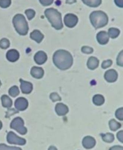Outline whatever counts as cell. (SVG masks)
<instances>
[{
  "mask_svg": "<svg viewBox=\"0 0 123 150\" xmlns=\"http://www.w3.org/2000/svg\"><path fill=\"white\" fill-rule=\"evenodd\" d=\"M53 61L55 66L62 70L69 69L73 63L72 55L68 51L64 50L56 51L54 54Z\"/></svg>",
  "mask_w": 123,
  "mask_h": 150,
  "instance_id": "1",
  "label": "cell"
},
{
  "mask_svg": "<svg viewBox=\"0 0 123 150\" xmlns=\"http://www.w3.org/2000/svg\"><path fill=\"white\" fill-rule=\"evenodd\" d=\"M45 14L52 26L56 30H60L63 27L62 23V15L57 9L53 8H48Z\"/></svg>",
  "mask_w": 123,
  "mask_h": 150,
  "instance_id": "2",
  "label": "cell"
},
{
  "mask_svg": "<svg viewBox=\"0 0 123 150\" xmlns=\"http://www.w3.org/2000/svg\"><path fill=\"white\" fill-rule=\"evenodd\" d=\"M90 19L92 25L96 29L104 27L108 23L107 15L102 11L92 12L90 15Z\"/></svg>",
  "mask_w": 123,
  "mask_h": 150,
  "instance_id": "3",
  "label": "cell"
},
{
  "mask_svg": "<svg viewBox=\"0 0 123 150\" xmlns=\"http://www.w3.org/2000/svg\"><path fill=\"white\" fill-rule=\"evenodd\" d=\"M12 22L15 29L18 34L22 36L27 34L29 27L25 18L23 15L17 14L13 18Z\"/></svg>",
  "mask_w": 123,
  "mask_h": 150,
  "instance_id": "4",
  "label": "cell"
},
{
  "mask_svg": "<svg viewBox=\"0 0 123 150\" xmlns=\"http://www.w3.org/2000/svg\"><path fill=\"white\" fill-rule=\"evenodd\" d=\"M23 125V121L22 118L17 117L11 122L10 127L11 129L16 130L21 134H25L26 133L27 129L24 127Z\"/></svg>",
  "mask_w": 123,
  "mask_h": 150,
  "instance_id": "5",
  "label": "cell"
},
{
  "mask_svg": "<svg viewBox=\"0 0 123 150\" xmlns=\"http://www.w3.org/2000/svg\"><path fill=\"white\" fill-rule=\"evenodd\" d=\"M65 24L69 28H73L76 26L78 22L77 17L74 14L69 13L66 14L64 18Z\"/></svg>",
  "mask_w": 123,
  "mask_h": 150,
  "instance_id": "6",
  "label": "cell"
},
{
  "mask_svg": "<svg viewBox=\"0 0 123 150\" xmlns=\"http://www.w3.org/2000/svg\"><path fill=\"white\" fill-rule=\"evenodd\" d=\"M7 141L11 144L24 145L25 144V140L23 138H20L14 134L13 132H10L7 135Z\"/></svg>",
  "mask_w": 123,
  "mask_h": 150,
  "instance_id": "7",
  "label": "cell"
},
{
  "mask_svg": "<svg viewBox=\"0 0 123 150\" xmlns=\"http://www.w3.org/2000/svg\"><path fill=\"white\" fill-rule=\"evenodd\" d=\"M15 106L16 108L18 111H24L28 107V102L26 99L21 97L16 100Z\"/></svg>",
  "mask_w": 123,
  "mask_h": 150,
  "instance_id": "8",
  "label": "cell"
},
{
  "mask_svg": "<svg viewBox=\"0 0 123 150\" xmlns=\"http://www.w3.org/2000/svg\"><path fill=\"white\" fill-rule=\"evenodd\" d=\"M104 78L109 83H114L117 80L118 74L114 69H109L105 73Z\"/></svg>",
  "mask_w": 123,
  "mask_h": 150,
  "instance_id": "9",
  "label": "cell"
},
{
  "mask_svg": "<svg viewBox=\"0 0 123 150\" xmlns=\"http://www.w3.org/2000/svg\"><path fill=\"white\" fill-rule=\"evenodd\" d=\"M48 57L46 54L43 51L38 52L34 55V60L38 65L44 64L47 60Z\"/></svg>",
  "mask_w": 123,
  "mask_h": 150,
  "instance_id": "10",
  "label": "cell"
},
{
  "mask_svg": "<svg viewBox=\"0 0 123 150\" xmlns=\"http://www.w3.org/2000/svg\"><path fill=\"white\" fill-rule=\"evenodd\" d=\"M19 80L21 83L20 88L23 93L25 94H29L31 93L33 91V88L32 84L30 82L24 81L21 79Z\"/></svg>",
  "mask_w": 123,
  "mask_h": 150,
  "instance_id": "11",
  "label": "cell"
},
{
  "mask_svg": "<svg viewBox=\"0 0 123 150\" xmlns=\"http://www.w3.org/2000/svg\"><path fill=\"white\" fill-rule=\"evenodd\" d=\"M97 41L99 44L102 45H105L107 44L109 40L108 34L106 31L100 32L96 36Z\"/></svg>",
  "mask_w": 123,
  "mask_h": 150,
  "instance_id": "12",
  "label": "cell"
},
{
  "mask_svg": "<svg viewBox=\"0 0 123 150\" xmlns=\"http://www.w3.org/2000/svg\"><path fill=\"white\" fill-rule=\"evenodd\" d=\"M6 58L11 62H15L19 59V54L17 50L11 49L7 52Z\"/></svg>",
  "mask_w": 123,
  "mask_h": 150,
  "instance_id": "13",
  "label": "cell"
},
{
  "mask_svg": "<svg viewBox=\"0 0 123 150\" xmlns=\"http://www.w3.org/2000/svg\"><path fill=\"white\" fill-rule=\"evenodd\" d=\"M31 74L35 78L39 79L42 78L44 75V71L42 68L34 67L31 69Z\"/></svg>",
  "mask_w": 123,
  "mask_h": 150,
  "instance_id": "14",
  "label": "cell"
},
{
  "mask_svg": "<svg viewBox=\"0 0 123 150\" xmlns=\"http://www.w3.org/2000/svg\"><path fill=\"white\" fill-rule=\"evenodd\" d=\"M55 110L57 114L59 115H65L69 112L68 107L66 105L61 103L56 104Z\"/></svg>",
  "mask_w": 123,
  "mask_h": 150,
  "instance_id": "15",
  "label": "cell"
},
{
  "mask_svg": "<svg viewBox=\"0 0 123 150\" xmlns=\"http://www.w3.org/2000/svg\"><path fill=\"white\" fill-rule=\"evenodd\" d=\"M30 37L37 43H40L44 39V36L38 30H34L30 34Z\"/></svg>",
  "mask_w": 123,
  "mask_h": 150,
  "instance_id": "16",
  "label": "cell"
},
{
  "mask_svg": "<svg viewBox=\"0 0 123 150\" xmlns=\"http://www.w3.org/2000/svg\"><path fill=\"white\" fill-rule=\"evenodd\" d=\"M99 60L95 57H90L87 61V67L91 70L95 69L99 67Z\"/></svg>",
  "mask_w": 123,
  "mask_h": 150,
  "instance_id": "17",
  "label": "cell"
},
{
  "mask_svg": "<svg viewBox=\"0 0 123 150\" xmlns=\"http://www.w3.org/2000/svg\"><path fill=\"white\" fill-rule=\"evenodd\" d=\"M2 105L3 106L6 108L11 107L12 105V101L11 99L6 95H4L1 98Z\"/></svg>",
  "mask_w": 123,
  "mask_h": 150,
  "instance_id": "18",
  "label": "cell"
},
{
  "mask_svg": "<svg viewBox=\"0 0 123 150\" xmlns=\"http://www.w3.org/2000/svg\"><path fill=\"white\" fill-rule=\"evenodd\" d=\"M82 1L86 5L92 8L99 7L102 3V0H82Z\"/></svg>",
  "mask_w": 123,
  "mask_h": 150,
  "instance_id": "19",
  "label": "cell"
},
{
  "mask_svg": "<svg viewBox=\"0 0 123 150\" xmlns=\"http://www.w3.org/2000/svg\"><path fill=\"white\" fill-rule=\"evenodd\" d=\"M104 102L105 98L102 95L100 94H96L93 98V102L96 105H102L104 104Z\"/></svg>",
  "mask_w": 123,
  "mask_h": 150,
  "instance_id": "20",
  "label": "cell"
},
{
  "mask_svg": "<svg viewBox=\"0 0 123 150\" xmlns=\"http://www.w3.org/2000/svg\"><path fill=\"white\" fill-rule=\"evenodd\" d=\"M120 33V30L115 28H109L108 30L109 37L112 39H115L118 37Z\"/></svg>",
  "mask_w": 123,
  "mask_h": 150,
  "instance_id": "21",
  "label": "cell"
},
{
  "mask_svg": "<svg viewBox=\"0 0 123 150\" xmlns=\"http://www.w3.org/2000/svg\"><path fill=\"white\" fill-rule=\"evenodd\" d=\"M9 95L12 97H16L19 94V90L18 87L16 86L11 87L9 91Z\"/></svg>",
  "mask_w": 123,
  "mask_h": 150,
  "instance_id": "22",
  "label": "cell"
},
{
  "mask_svg": "<svg viewBox=\"0 0 123 150\" xmlns=\"http://www.w3.org/2000/svg\"><path fill=\"white\" fill-rule=\"evenodd\" d=\"M9 41L7 39L3 38L0 41V47L2 49H6L9 47Z\"/></svg>",
  "mask_w": 123,
  "mask_h": 150,
  "instance_id": "23",
  "label": "cell"
},
{
  "mask_svg": "<svg viewBox=\"0 0 123 150\" xmlns=\"http://www.w3.org/2000/svg\"><path fill=\"white\" fill-rule=\"evenodd\" d=\"M25 14L28 19L29 20H31L34 17L36 13L33 10L30 9L26 10V11Z\"/></svg>",
  "mask_w": 123,
  "mask_h": 150,
  "instance_id": "24",
  "label": "cell"
},
{
  "mask_svg": "<svg viewBox=\"0 0 123 150\" xmlns=\"http://www.w3.org/2000/svg\"><path fill=\"white\" fill-rule=\"evenodd\" d=\"M0 150H22L20 148L9 147L4 144H0Z\"/></svg>",
  "mask_w": 123,
  "mask_h": 150,
  "instance_id": "25",
  "label": "cell"
},
{
  "mask_svg": "<svg viewBox=\"0 0 123 150\" xmlns=\"http://www.w3.org/2000/svg\"><path fill=\"white\" fill-rule=\"evenodd\" d=\"M50 99L52 101L55 102L57 101H60L61 100V98L59 96V94L57 93H53L50 94Z\"/></svg>",
  "mask_w": 123,
  "mask_h": 150,
  "instance_id": "26",
  "label": "cell"
},
{
  "mask_svg": "<svg viewBox=\"0 0 123 150\" xmlns=\"http://www.w3.org/2000/svg\"><path fill=\"white\" fill-rule=\"evenodd\" d=\"M11 0H0V6L2 8H7L10 5Z\"/></svg>",
  "mask_w": 123,
  "mask_h": 150,
  "instance_id": "27",
  "label": "cell"
},
{
  "mask_svg": "<svg viewBox=\"0 0 123 150\" xmlns=\"http://www.w3.org/2000/svg\"><path fill=\"white\" fill-rule=\"evenodd\" d=\"M93 49L89 47L84 46L81 48V51L84 53L86 54H90L92 53L93 52Z\"/></svg>",
  "mask_w": 123,
  "mask_h": 150,
  "instance_id": "28",
  "label": "cell"
},
{
  "mask_svg": "<svg viewBox=\"0 0 123 150\" xmlns=\"http://www.w3.org/2000/svg\"><path fill=\"white\" fill-rule=\"evenodd\" d=\"M112 64H113V62H112V60H107L105 61L102 62V69H106L111 67Z\"/></svg>",
  "mask_w": 123,
  "mask_h": 150,
  "instance_id": "29",
  "label": "cell"
},
{
  "mask_svg": "<svg viewBox=\"0 0 123 150\" xmlns=\"http://www.w3.org/2000/svg\"><path fill=\"white\" fill-rule=\"evenodd\" d=\"M123 51H122L119 53V55L117 56V64L120 67H122L123 64Z\"/></svg>",
  "mask_w": 123,
  "mask_h": 150,
  "instance_id": "30",
  "label": "cell"
},
{
  "mask_svg": "<svg viewBox=\"0 0 123 150\" xmlns=\"http://www.w3.org/2000/svg\"><path fill=\"white\" fill-rule=\"evenodd\" d=\"M116 115L117 119L120 120H123V108H119L116 112Z\"/></svg>",
  "mask_w": 123,
  "mask_h": 150,
  "instance_id": "31",
  "label": "cell"
},
{
  "mask_svg": "<svg viewBox=\"0 0 123 150\" xmlns=\"http://www.w3.org/2000/svg\"><path fill=\"white\" fill-rule=\"evenodd\" d=\"M40 2L44 6H49L53 2L54 0H39Z\"/></svg>",
  "mask_w": 123,
  "mask_h": 150,
  "instance_id": "32",
  "label": "cell"
},
{
  "mask_svg": "<svg viewBox=\"0 0 123 150\" xmlns=\"http://www.w3.org/2000/svg\"><path fill=\"white\" fill-rule=\"evenodd\" d=\"M115 3L120 8L123 7V0H114Z\"/></svg>",
  "mask_w": 123,
  "mask_h": 150,
  "instance_id": "33",
  "label": "cell"
},
{
  "mask_svg": "<svg viewBox=\"0 0 123 150\" xmlns=\"http://www.w3.org/2000/svg\"><path fill=\"white\" fill-rule=\"evenodd\" d=\"M2 127V123L0 121V129H1Z\"/></svg>",
  "mask_w": 123,
  "mask_h": 150,
  "instance_id": "34",
  "label": "cell"
},
{
  "mask_svg": "<svg viewBox=\"0 0 123 150\" xmlns=\"http://www.w3.org/2000/svg\"><path fill=\"white\" fill-rule=\"evenodd\" d=\"M1 81H0V86H1Z\"/></svg>",
  "mask_w": 123,
  "mask_h": 150,
  "instance_id": "35",
  "label": "cell"
}]
</instances>
